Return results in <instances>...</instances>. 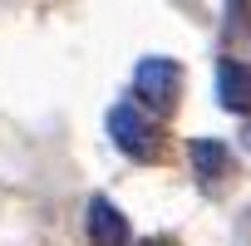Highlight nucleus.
I'll return each mask as SVG.
<instances>
[{
  "mask_svg": "<svg viewBox=\"0 0 251 246\" xmlns=\"http://www.w3.org/2000/svg\"><path fill=\"white\" fill-rule=\"evenodd\" d=\"M89 241L94 246H128V217H123L108 197L89 202Z\"/></svg>",
  "mask_w": 251,
  "mask_h": 246,
  "instance_id": "nucleus-4",
  "label": "nucleus"
},
{
  "mask_svg": "<svg viewBox=\"0 0 251 246\" xmlns=\"http://www.w3.org/2000/svg\"><path fill=\"white\" fill-rule=\"evenodd\" d=\"M217 94L231 113H251V64L246 59H222L217 64Z\"/></svg>",
  "mask_w": 251,
  "mask_h": 246,
  "instance_id": "nucleus-3",
  "label": "nucleus"
},
{
  "mask_svg": "<svg viewBox=\"0 0 251 246\" xmlns=\"http://www.w3.org/2000/svg\"><path fill=\"white\" fill-rule=\"evenodd\" d=\"M187 158H192V168H197L202 177H222V172H226V148H222L217 138H192V143H187Z\"/></svg>",
  "mask_w": 251,
  "mask_h": 246,
  "instance_id": "nucleus-5",
  "label": "nucleus"
},
{
  "mask_svg": "<svg viewBox=\"0 0 251 246\" xmlns=\"http://www.w3.org/2000/svg\"><path fill=\"white\" fill-rule=\"evenodd\" d=\"M108 133H113V143L128 158H153V148H158L153 123L138 113V103H113L108 108Z\"/></svg>",
  "mask_w": 251,
  "mask_h": 246,
  "instance_id": "nucleus-2",
  "label": "nucleus"
},
{
  "mask_svg": "<svg viewBox=\"0 0 251 246\" xmlns=\"http://www.w3.org/2000/svg\"><path fill=\"white\" fill-rule=\"evenodd\" d=\"M246 143H251V128H246Z\"/></svg>",
  "mask_w": 251,
  "mask_h": 246,
  "instance_id": "nucleus-6",
  "label": "nucleus"
},
{
  "mask_svg": "<svg viewBox=\"0 0 251 246\" xmlns=\"http://www.w3.org/2000/svg\"><path fill=\"white\" fill-rule=\"evenodd\" d=\"M133 94H138L143 103H153L158 113H168V108L177 103V94H182V64L168 59V54L138 59V69H133Z\"/></svg>",
  "mask_w": 251,
  "mask_h": 246,
  "instance_id": "nucleus-1",
  "label": "nucleus"
}]
</instances>
